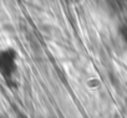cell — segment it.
<instances>
[{"mask_svg": "<svg viewBox=\"0 0 127 118\" xmlns=\"http://www.w3.org/2000/svg\"><path fill=\"white\" fill-rule=\"evenodd\" d=\"M16 52L13 48L0 51V73L5 78H11L16 71Z\"/></svg>", "mask_w": 127, "mask_h": 118, "instance_id": "cell-1", "label": "cell"}, {"mask_svg": "<svg viewBox=\"0 0 127 118\" xmlns=\"http://www.w3.org/2000/svg\"><path fill=\"white\" fill-rule=\"evenodd\" d=\"M120 35L123 39V41L127 42V24H123L120 26Z\"/></svg>", "mask_w": 127, "mask_h": 118, "instance_id": "cell-2", "label": "cell"}]
</instances>
